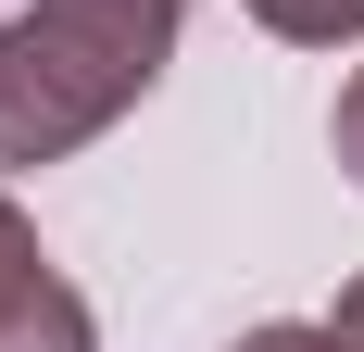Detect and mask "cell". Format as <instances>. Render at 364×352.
Instances as JSON below:
<instances>
[{"label": "cell", "instance_id": "8992f818", "mask_svg": "<svg viewBox=\"0 0 364 352\" xmlns=\"http://www.w3.org/2000/svg\"><path fill=\"white\" fill-rule=\"evenodd\" d=\"M38 264V227H26V202H13V176H0V277H26Z\"/></svg>", "mask_w": 364, "mask_h": 352}, {"label": "cell", "instance_id": "5b68a950", "mask_svg": "<svg viewBox=\"0 0 364 352\" xmlns=\"http://www.w3.org/2000/svg\"><path fill=\"white\" fill-rule=\"evenodd\" d=\"M327 151H339V176L364 189V63H352V88H339V113H327Z\"/></svg>", "mask_w": 364, "mask_h": 352}, {"label": "cell", "instance_id": "3957f363", "mask_svg": "<svg viewBox=\"0 0 364 352\" xmlns=\"http://www.w3.org/2000/svg\"><path fill=\"white\" fill-rule=\"evenodd\" d=\"M277 51H352L364 38V0H239Z\"/></svg>", "mask_w": 364, "mask_h": 352}, {"label": "cell", "instance_id": "7a4b0ae2", "mask_svg": "<svg viewBox=\"0 0 364 352\" xmlns=\"http://www.w3.org/2000/svg\"><path fill=\"white\" fill-rule=\"evenodd\" d=\"M0 352H101V315H88V289L38 252L26 277H0Z\"/></svg>", "mask_w": 364, "mask_h": 352}, {"label": "cell", "instance_id": "52a82bcc", "mask_svg": "<svg viewBox=\"0 0 364 352\" xmlns=\"http://www.w3.org/2000/svg\"><path fill=\"white\" fill-rule=\"evenodd\" d=\"M327 327H339V340L364 352V277H352V289H339V302H327Z\"/></svg>", "mask_w": 364, "mask_h": 352}, {"label": "cell", "instance_id": "6da1fadb", "mask_svg": "<svg viewBox=\"0 0 364 352\" xmlns=\"http://www.w3.org/2000/svg\"><path fill=\"white\" fill-rule=\"evenodd\" d=\"M188 0H26L0 26V176L75 164L164 88Z\"/></svg>", "mask_w": 364, "mask_h": 352}, {"label": "cell", "instance_id": "277c9868", "mask_svg": "<svg viewBox=\"0 0 364 352\" xmlns=\"http://www.w3.org/2000/svg\"><path fill=\"white\" fill-rule=\"evenodd\" d=\"M226 352H352V340H339L327 315H264V327H239Z\"/></svg>", "mask_w": 364, "mask_h": 352}]
</instances>
